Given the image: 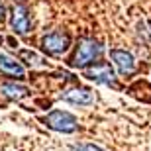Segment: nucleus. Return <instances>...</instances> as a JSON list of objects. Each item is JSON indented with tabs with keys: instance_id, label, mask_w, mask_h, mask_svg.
Returning <instances> with one entry per match:
<instances>
[{
	"instance_id": "f257e3e1",
	"label": "nucleus",
	"mask_w": 151,
	"mask_h": 151,
	"mask_svg": "<svg viewBox=\"0 0 151 151\" xmlns=\"http://www.w3.org/2000/svg\"><path fill=\"white\" fill-rule=\"evenodd\" d=\"M102 55V45L92 37H83L78 41L75 55L71 59V65L78 69H86L90 63H94L98 57Z\"/></svg>"
},
{
	"instance_id": "f03ea898",
	"label": "nucleus",
	"mask_w": 151,
	"mask_h": 151,
	"mask_svg": "<svg viewBox=\"0 0 151 151\" xmlns=\"http://www.w3.org/2000/svg\"><path fill=\"white\" fill-rule=\"evenodd\" d=\"M43 122L47 128L55 129V132H61V134H73V132L78 129L77 118L71 112H65V110H53V112H49L43 118Z\"/></svg>"
},
{
	"instance_id": "7ed1b4c3",
	"label": "nucleus",
	"mask_w": 151,
	"mask_h": 151,
	"mask_svg": "<svg viewBox=\"0 0 151 151\" xmlns=\"http://www.w3.org/2000/svg\"><path fill=\"white\" fill-rule=\"evenodd\" d=\"M69 45H71V37L65 32H51L41 39V47L49 55H61L69 49Z\"/></svg>"
},
{
	"instance_id": "20e7f679",
	"label": "nucleus",
	"mask_w": 151,
	"mask_h": 151,
	"mask_svg": "<svg viewBox=\"0 0 151 151\" xmlns=\"http://www.w3.org/2000/svg\"><path fill=\"white\" fill-rule=\"evenodd\" d=\"M10 26L14 29V34H20V35H26L32 28V22H29V14H28V8L24 4H16L12 6L10 10Z\"/></svg>"
},
{
	"instance_id": "39448f33",
	"label": "nucleus",
	"mask_w": 151,
	"mask_h": 151,
	"mask_svg": "<svg viewBox=\"0 0 151 151\" xmlns=\"http://www.w3.org/2000/svg\"><path fill=\"white\" fill-rule=\"evenodd\" d=\"M84 77L88 81H94L98 84H116V77H114V69L108 63H96L94 67L84 69Z\"/></svg>"
},
{
	"instance_id": "423d86ee",
	"label": "nucleus",
	"mask_w": 151,
	"mask_h": 151,
	"mask_svg": "<svg viewBox=\"0 0 151 151\" xmlns=\"http://www.w3.org/2000/svg\"><path fill=\"white\" fill-rule=\"evenodd\" d=\"M110 59L114 61L118 73L120 75H132L135 71V61L132 53L126 49H112L110 51Z\"/></svg>"
},
{
	"instance_id": "0eeeda50",
	"label": "nucleus",
	"mask_w": 151,
	"mask_h": 151,
	"mask_svg": "<svg viewBox=\"0 0 151 151\" xmlns=\"http://www.w3.org/2000/svg\"><path fill=\"white\" fill-rule=\"evenodd\" d=\"M63 100L71 102V104H78V106H88V104H94V92L90 88H83V86H75V88H69L61 94Z\"/></svg>"
},
{
	"instance_id": "6e6552de",
	"label": "nucleus",
	"mask_w": 151,
	"mask_h": 151,
	"mask_svg": "<svg viewBox=\"0 0 151 151\" xmlns=\"http://www.w3.org/2000/svg\"><path fill=\"white\" fill-rule=\"evenodd\" d=\"M0 73L6 75V77H12V78H24L26 77V71L24 67L20 65L18 61L10 59L6 55H0Z\"/></svg>"
},
{
	"instance_id": "1a4fd4ad",
	"label": "nucleus",
	"mask_w": 151,
	"mask_h": 151,
	"mask_svg": "<svg viewBox=\"0 0 151 151\" xmlns=\"http://www.w3.org/2000/svg\"><path fill=\"white\" fill-rule=\"evenodd\" d=\"M0 94L8 98V100H22L29 94V88L24 84H16V83H2L0 84Z\"/></svg>"
},
{
	"instance_id": "9d476101",
	"label": "nucleus",
	"mask_w": 151,
	"mask_h": 151,
	"mask_svg": "<svg viewBox=\"0 0 151 151\" xmlns=\"http://www.w3.org/2000/svg\"><path fill=\"white\" fill-rule=\"evenodd\" d=\"M18 55H20V59H22V61H26L28 65H32V67H43V65H45L43 57H41V55H37L35 51L22 49L20 53H18Z\"/></svg>"
},
{
	"instance_id": "9b49d317",
	"label": "nucleus",
	"mask_w": 151,
	"mask_h": 151,
	"mask_svg": "<svg viewBox=\"0 0 151 151\" xmlns=\"http://www.w3.org/2000/svg\"><path fill=\"white\" fill-rule=\"evenodd\" d=\"M73 151H104L98 145H92V143H81V145H75Z\"/></svg>"
},
{
	"instance_id": "f8f14e48",
	"label": "nucleus",
	"mask_w": 151,
	"mask_h": 151,
	"mask_svg": "<svg viewBox=\"0 0 151 151\" xmlns=\"http://www.w3.org/2000/svg\"><path fill=\"white\" fill-rule=\"evenodd\" d=\"M4 16H6V8H4V2L0 0V22L4 20Z\"/></svg>"
}]
</instances>
